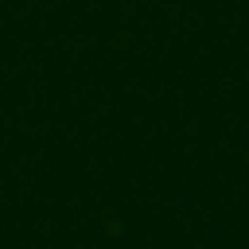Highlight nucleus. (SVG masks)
Returning a JSON list of instances; mask_svg holds the SVG:
<instances>
[]
</instances>
